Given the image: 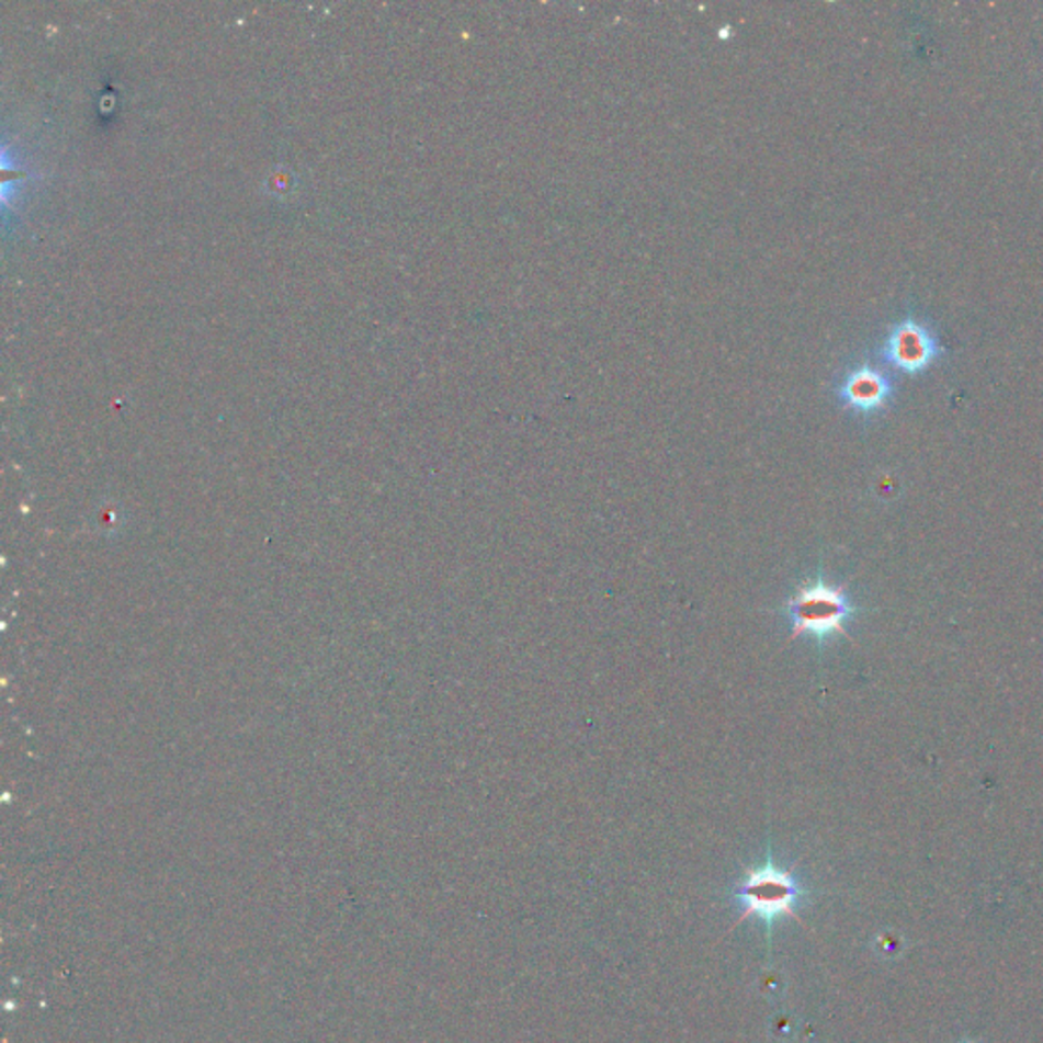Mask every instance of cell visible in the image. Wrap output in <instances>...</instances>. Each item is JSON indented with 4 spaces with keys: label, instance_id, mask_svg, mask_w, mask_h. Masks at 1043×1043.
Wrapping results in <instances>:
<instances>
[{
    "label": "cell",
    "instance_id": "1",
    "mask_svg": "<svg viewBox=\"0 0 1043 1043\" xmlns=\"http://www.w3.org/2000/svg\"><path fill=\"white\" fill-rule=\"evenodd\" d=\"M783 614L791 622V638L812 636L824 644L846 634V624L857 615L854 603L843 591L824 577L803 586L786 600Z\"/></svg>",
    "mask_w": 1043,
    "mask_h": 1043
},
{
    "label": "cell",
    "instance_id": "2",
    "mask_svg": "<svg viewBox=\"0 0 1043 1043\" xmlns=\"http://www.w3.org/2000/svg\"><path fill=\"white\" fill-rule=\"evenodd\" d=\"M803 899V886L793 872L779 866L771 854L732 888V900L738 905L742 919L757 917L767 928L779 919L795 914Z\"/></svg>",
    "mask_w": 1043,
    "mask_h": 1043
},
{
    "label": "cell",
    "instance_id": "3",
    "mask_svg": "<svg viewBox=\"0 0 1043 1043\" xmlns=\"http://www.w3.org/2000/svg\"><path fill=\"white\" fill-rule=\"evenodd\" d=\"M883 361L905 375H921L943 355L940 339L917 318L891 327L881 349Z\"/></svg>",
    "mask_w": 1043,
    "mask_h": 1043
},
{
    "label": "cell",
    "instance_id": "4",
    "mask_svg": "<svg viewBox=\"0 0 1043 1043\" xmlns=\"http://www.w3.org/2000/svg\"><path fill=\"white\" fill-rule=\"evenodd\" d=\"M891 377L871 365H860L848 373L838 387L843 406L860 416L878 415L893 400Z\"/></svg>",
    "mask_w": 1043,
    "mask_h": 1043
}]
</instances>
